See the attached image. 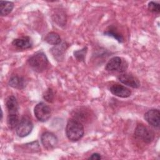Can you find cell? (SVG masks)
I'll use <instances>...</instances> for the list:
<instances>
[{
	"label": "cell",
	"mask_w": 160,
	"mask_h": 160,
	"mask_svg": "<svg viewBox=\"0 0 160 160\" xmlns=\"http://www.w3.org/2000/svg\"><path fill=\"white\" fill-rule=\"evenodd\" d=\"M14 8V3L11 1H0V14L2 16L9 14Z\"/></svg>",
	"instance_id": "cell-15"
},
{
	"label": "cell",
	"mask_w": 160,
	"mask_h": 160,
	"mask_svg": "<svg viewBox=\"0 0 160 160\" xmlns=\"http://www.w3.org/2000/svg\"><path fill=\"white\" fill-rule=\"evenodd\" d=\"M84 133L82 123L77 119H71L66 124V134L68 139L71 141H77L81 139Z\"/></svg>",
	"instance_id": "cell-1"
},
{
	"label": "cell",
	"mask_w": 160,
	"mask_h": 160,
	"mask_svg": "<svg viewBox=\"0 0 160 160\" xmlns=\"http://www.w3.org/2000/svg\"><path fill=\"white\" fill-rule=\"evenodd\" d=\"M148 8L149 11L153 12V13H159L160 11V5L159 3L151 1L148 3Z\"/></svg>",
	"instance_id": "cell-20"
},
{
	"label": "cell",
	"mask_w": 160,
	"mask_h": 160,
	"mask_svg": "<svg viewBox=\"0 0 160 160\" xmlns=\"http://www.w3.org/2000/svg\"><path fill=\"white\" fill-rule=\"evenodd\" d=\"M12 44L20 49H28L32 47V42L29 36H23L14 39L12 42Z\"/></svg>",
	"instance_id": "cell-11"
},
{
	"label": "cell",
	"mask_w": 160,
	"mask_h": 160,
	"mask_svg": "<svg viewBox=\"0 0 160 160\" xmlns=\"http://www.w3.org/2000/svg\"><path fill=\"white\" fill-rule=\"evenodd\" d=\"M6 106L8 114L18 113V103L14 96H11L8 97L6 102Z\"/></svg>",
	"instance_id": "cell-14"
},
{
	"label": "cell",
	"mask_w": 160,
	"mask_h": 160,
	"mask_svg": "<svg viewBox=\"0 0 160 160\" xmlns=\"http://www.w3.org/2000/svg\"><path fill=\"white\" fill-rule=\"evenodd\" d=\"M43 98L49 102H52L54 100V92L51 88H48L43 94Z\"/></svg>",
	"instance_id": "cell-21"
},
{
	"label": "cell",
	"mask_w": 160,
	"mask_h": 160,
	"mask_svg": "<svg viewBox=\"0 0 160 160\" xmlns=\"http://www.w3.org/2000/svg\"><path fill=\"white\" fill-rule=\"evenodd\" d=\"M67 48V44L66 43L62 44H59L58 45H56L54 47H53L51 49V53L54 57L55 59H57V61H61L64 58V52L66 51V49Z\"/></svg>",
	"instance_id": "cell-13"
},
{
	"label": "cell",
	"mask_w": 160,
	"mask_h": 160,
	"mask_svg": "<svg viewBox=\"0 0 160 160\" xmlns=\"http://www.w3.org/2000/svg\"><path fill=\"white\" fill-rule=\"evenodd\" d=\"M88 159L92 160H99L102 159V157L99 153H93Z\"/></svg>",
	"instance_id": "cell-22"
},
{
	"label": "cell",
	"mask_w": 160,
	"mask_h": 160,
	"mask_svg": "<svg viewBox=\"0 0 160 160\" xmlns=\"http://www.w3.org/2000/svg\"><path fill=\"white\" fill-rule=\"evenodd\" d=\"M41 140L43 146L48 150L55 148L58 142L57 137L53 133L48 131L42 134Z\"/></svg>",
	"instance_id": "cell-8"
},
{
	"label": "cell",
	"mask_w": 160,
	"mask_h": 160,
	"mask_svg": "<svg viewBox=\"0 0 160 160\" xmlns=\"http://www.w3.org/2000/svg\"><path fill=\"white\" fill-rule=\"evenodd\" d=\"M118 80L124 85L132 88H138L140 86L139 79L131 74L123 72L118 76Z\"/></svg>",
	"instance_id": "cell-7"
},
{
	"label": "cell",
	"mask_w": 160,
	"mask_h": 160,
	"mask_svg": "<svg viewBox=\"0 0 160 160\" xmlns=\"http://www.w3.org/2000/svg\"><path fill=\"white\" fill-rule=\"evenodd\" d=\"M136 138L142 140L146 143H151L154 138V132L143 124H138L134 131Z\"/></svg>",
	"instance_id": "cell-3"
},
{
	"label": "cell",
	"mask_w": 160,
	"mask_h": 160,
	"mask_svg": "<svg viewBox=\"0 0 160 160\" xmlns=\"http://www.w3.org/2000/svg\"><path fill=\"white\" fill-rule=\"evenodd\" d=\"M33 124L30 119L24 116L21 119L19 124L16 128V134L19 137H26L31 132Z\"/></svg>",
	"instance_id": "cell-6"
},
{
	"label": "cell",
	"mask_w": 160,
	"mask_h": 160,
	"mask_svg": "<svg viewBox=\"0 0 160 160\" xmlns=\"http://www.w3.org/2000/svg\"><path fill=\"white\" fill-rule=\"evenodd\" d=\"M144 119L149 124L158 128L160 124V112L157 109H152L149 110L144 114Z\"/></svg>",
	"instance_id": "cell-9"
},
{
	"label": "cell",
	"mask_w": 160,
	"mask_h": 160,
	"mask_svg": "<svg viewBox=\"0 0 160 160\" xmlns=\"http://www.w3.org/2000/svg\"><path fill=\"white\" fill-rule=\"evenodd\" d=\"M88 48L87 47H84L81 49L76 51L74 52V56L79 61H84L85 59L86 54L87 53Z\"/></svg>",
	"instance_id": "cell-19"
},
{
	"label": "cell",
	"mask_w": 160,
	"mask_h": 160,
	"mask_svg": "<svg viewBox=\"0 0 160 160\" xmlns=\"http://www.w3.org/2000/svg\"><path fill=\"white\" fill-rule=\"evenodd\" d=\"M128 67V63L125 60L118 56L112 58L106 64L105 69L108 71H119L124 72Z\"/></svg>",
	"instance_id": "cell-5"
},
{
	"label": "cell",
	"mask_w": 160,
	"mask_h": 160,
	"mask_svg": "<svg viewBox=\"0 0 160 160\" xmlns=\"http://www.w3.org/2000/svg\"><path fill=\"white\" fill-rule=\"evenodd\" d=\"M20 121L18 113L8 114L7 118V124L9 128L12 129L17 127Z\"/></svg>",
	"instance_id": "cell-17"
},
{
	"label": "cell",
	"mask_w": 160,
	"mask_h": 160,
	"mask_svg": "<svg viewBox=\"0 0 160 160\" xmlns=\"http://www.w3.org/2000/svg\"><path fill=\"white\" fill-rule=\"evenodd\" d=\"M9 84L13 88L22 89L26 87V81L23 77L14 75L11 77L9 81Z\"/></svg>",
	"instance_id": "cell-12"
},
{
	"label": "cell",
	"mask_w": 160,
	"mask_h": 160,
	"mask_svg": "<svg viewBox=\"0 0 160 160\" xmlns=\"http://www.w3.org/2000/svg\"><path fill=\"white\" fill-rule=\"evenodd\" d=\"M28 63L34 71L37 72H42L48 65V59L42 51H38L29 58Z\"/></svg>",
	"instance_id": "cell-2"
},
{
	"label": "cell",
	"mask_w": 160,
	"mask_h": 160,
	"mask_svg": "<svg viewBox=\"0 0 160 160\" xmlns=\"http://www.w3.org/2000/svg\"><path fill=\"white\" fill-rule=\"evenodd\" d=\"M34 113L38 120L41 122H46L51 117V110L49 106L44 102H41L35 106Z\"/></svg>",
	"instance_id": "cell-4"
},
{
	"label": "cell",
	"mask_w": 160,
	"mask_h": 160,
	"mask_svg": "<svg viewBox=\"0 0 160 160\" xmlns=\"http://www.w3.org/2000/svg\"><path fill=\"white\" fill-rule=\"evenodd\" d=\"M105 35L109 36H111L112 38H114V39H116L119 42H122L124 41V38L122 36V34H121L120 33H119L116 30H115L114 29H112L110 28L109 29L107 30L106 31L104 32V33Z\"/></svg>",
	"instance_id": "cell-18"
},
{
	"label": "cell",
	"mask_w": 160,
	"mask_h": 160,
	"mask_svg": "<svg viewBox=\"0 0 160 160\" xmlns=\"http://www.w3.org/2000/svg\"><path fill=\"white\" fill-rule=\"evenodd\" d=\"M44 40L49 44L52 45H58L61 43V38L60 36L54 32H50L46 36Z\"/></svg>",
	"instance_id": "cell-16"
},
{
	"label": "cell",
	"mask_w": 160,
	"mask_h": 160,
	"mask_svg": "<svg viewBox=\"0 0 160 160\" xmlns=\"http://www.w3.org/2000/svg\"><path fill=\"white\" fill-rule=\"evenodd\" d=\"M110 92L116 96L126 98L131 95V91L129 89L119 84H114L109 87Z\"/></svg>",
	"instance_id": "cell-10"
}]
</instances>
